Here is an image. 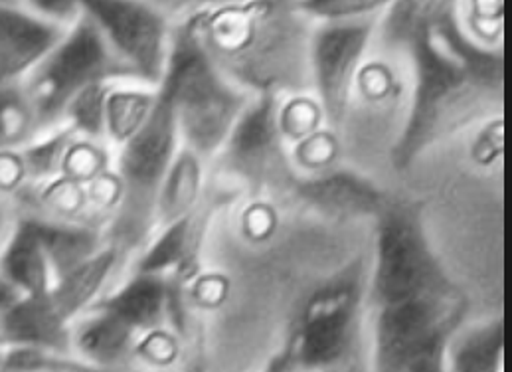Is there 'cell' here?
Returning a JSON list of instances; mask_svg holds the SVG:
<instances>
[{
	"label": "cell",
	"instance_id": "4",
	"mask_svg": "<svg viewBox=\"0 0 512 372\" xmlns=\"http://www.w3.org/2000/svg\"><path fill=\"white\" fill-rule=\"evenodd\" d=\"M431 262L418 228L406 216H392L378 244V293L390 305L418 297L431 278Z\"/></svg>",
	"mask_w": 512,
	"mask_h": 372
},
{
	"label": "cell",
	"instance_id": "8",
	"mask_svg": "<svg viewBox=\"0 0 512 372\" xmlns=\"http://www.w3.org/2000/svg\"><path fill=\"white\" fill-rule=\"evenodd\" d=\"M60 40V30L30 14L0 8V86L38 66Z\"/></svg>",
	"mask_w": 512,
	"mask_h": 372
},
{
	"label": "cell",
	"instance_id": "22",
	"mask_svg": "<svg viewBox=\"0 0 512 372\" xmlns=\"http://www.w3.org/2000/svg\"><path fill=\"white\" fill-rule=\"evenodd\" d=\"M32 109L26 97L18 95L14 90H0V145L14 143L32 125Z\"/></svg>",
	"mask_w": 512,
	"mask_h": 372
},
{
	"label": "cell",
	"instance_id": "3",
	"mask_svg": "<svg viewBox=\"0 0 512 372\" xmlns=\"http://www.w3.org/2000/svg\"><path fill=\"white\" fill-rule=\"evenodd\" d=\"M87 12L115 50L151 80L165 72V24L161 16L135 2H87Z\"/></svg>",
	"mask_w": 512,
	"mask_h": 372
},
{
	"label": "cell",
	"instance_id": "31",
	"mask_svg": "<svg viewBox=\"0 0 512 372\" xmlns=\"http://www.w3.org/2000/svg\"><path fill=\"white\" fill-rule=\"evenodd\" d=\"M22 175H24L22 159L8 151H2L0 153V188H12L18 185Z\"/></svg>",
	"mask_w": 512,
	"mask_h": 372
},
{
	"label": "cell",
	"instance_id": "15",
	"mask_svg": "<svg viewBox=\"0 0 512 372\" xmlns=\"http://www.w3.org/2000/svg\"><path fill=\"white\" fill-rule=\"evenodd\" d=\"M303 194L321 206L344 212H370L378 204V192L350 175H335L309 183L303 188Z\"/></svg>",
	"mask_w": 512,
	"mask_h": 372
},
{
	"label": "cell",
	"instance_id": "20",
	"mask_svg": "<svg viewBox=\"0 0 512 372\" xmlns=\"http://www.w3.org/2000/svg\"><path fill=\"white\" fill-rule=\"evenodd\" d=\"M107 90L101 82L91 84L78 93L70 105L68 113L74 119V125L87 135H99L105 123V103H107Z\"/></svg>",
	"mask_w": 512,
	"mask_h": 372
},
{
	"label": "cell",
	"instance_id": "14",
	"mask_svg": "<svg viewBox=\"0 0 512 372\" xmlns=\"http://www.w3.org/2000/svg\"><path fill=\"white\" fill-rule=\"evenodd\" d=\"M111 268H113V254L105 252L93 260H87L86 264H82L80 268H76L74 272L60 279L56 289L48 293L56 311L64 319L74 315L93 297V293L99 289V285L103 283V279L109 274Z\"/></svg>",
	"mask_w": 512,
	"mask_h": 372
},
{
	"label": "cell",
	"instance_id": "24",
	"mask_svg": "<svg viewBox=\"0 0 512 372\" xmlns=\"http://www.w3.org/2000/svg\"><path fill=\"white\" fill-rule=\"evenodd\" d=\"M212 34L222 48L238 50L252 40V24L246 20L242 12L226 10L214 18Z\"/></svg>",
	"mask_w": 512,
	"mask_h": 372
},
{
	"label": "cell",
	"instance_id": "21",
	"mask_svg": "<svg viewBox=\"0 0 512 372\" xmlns=\"http://www.w3.org/2000/svg\"><path fill=\"white\" fill-rule=\"evenodd\" d=\"M190 246V222L188 218L176 220L171 230L161 238V242L153 248V252L143 262V272L153 274L167 266L178 264Z\"/></svg>",
	"mask_w": 512,
	"mask_h": 372
},
{
	"label": "cell",
	"instance_id": "1",
	"mask_svg": "<svg viewBox=\"0 0 512 372\" xmlns=\"http://www.w3.org/2000/svg\"><path fill=\"white\" fill-rule=\"evenodd\" d=\"M161 95L171 101L176 121L198 151L222 143L240 107L236 93L218 80L192 34L176 44Z\"/></svg>",
	"mask_w": 512,
	"mask_h": 372
},
{
	"label": "cell",
	"instance_id": "19",
	"mask_svg": "<svg viewBox=\"0 0 512 372\" xmlns=\"http://www.w3.org/2000/svg\"><path fill=\"white\" fill-rule=\"evenodd\" d=\"M131 333V327H127L121 319L105 311L99 319H95L82 329L78 345L91 359L113 361L127 347Z\"/></svg>",
	"mask_w": 512,
	"mask_h": 372
},
{
	"label": "cell",
	"instance_id": "29",
	"mask_svg": "<svg viewBox=\"0 0 512 372\" xmlns=\"http://www.w3.org/2000/svg\"><path fill=\"white\" fill-rule=\"evenodd\" d=\"M309 8H313V12L317 14H325V16H350V14H358V12H366L370 8H376L378 2H356V0H317V2H309Z\"/></svg>",
	"mask_w": 512,
	"mask_h": 372
},
{
	"label": "cell",
	"instance_id": "2",
	"mask_svg": "<svg viewBox=\"0 0 512 372\" xmlns=\"http://www.w3.org/2000/svg\"><path fill=\"white\" fill-rule=\"evenodd\" d=\"M111 68L107 40L89 18L38 64L30 82L32 113L52 117L60 113L87 86L97 84Z\"/></svg>",
	"mask_w": 512,
	"mask_h": 372
},
{
	"label": "cell",
	"instance_id": "9",
	"mask_svg": "<svg viewBox=\"0 0 512 372\" xmlns=\"http://www.w3.org/2000/svg\"><path fill=\"white\" fill-rule=\"evenodd\" d=\"M66 319L56 311L48 293L16 299L0 313V335L4 343L18 347H62Z\"/></svg>",
	"mask_w": 512,
	"mask_h": 372
},
{
	"label": "cell",
	"instance_id": "16",
	"mask_svg": "<svg viewBox=\"0 0 512 372\" xmlns=\"http://www.w3.org/2000/svg\"><path fill=\"white\" fill-rule=\"evenodd\" d=\"M155 103L139 92H111L105 103V125L115 141L127 143L147 123Z\"/></svg>",
	"mask_w": 512,
	"mask_h": 372
},
{
	"label": "cell",
	"instance_id": "27",
	"mask_svg": "<svg viewBox=\"0 0 512 372\" xmlns=\"http://www.w3.org/2000/svg\"><path fill=\"white\" fill-rule=\"evenodd\" d=\"M319 109L311 101L291 103L287 113L283 115V129L293 137H307L309 131L319 123Z\"/></svg>",
	"mask_w": 512,
	"mask_h": 372
},
{
	"label": "cell",
	"instance_id": "7",
	"mask_svg": "<svg viewBox=\"0 0 512 372\" xmlns=\"http://www.w3.org/2000/svg\"><path fill=\"white\" fill-rule=\"evenodd\" d=\"M435 321L426 299L412 297L394 303L380 323V349L384 369L398 372L433 353Z\"/></svg>",
	"mask_w": 512,
	"mask_h": 372
},
{
	"label": "cell",
	"instance_id": "33",
	"mask_svg": "<svg viewBox=\"0 0 512 372\" xmlns=\"http://www.w3.org/2000/svg\"><path fill=\"white\" fill-rule=\"evenodd\" d=\"M117 194H119V185L113 183L109 177L97 179V181L93 183V188H91L93 200H97V202H101V204L113 202V200L117 198Z\"/></svg>",
	"mask_w": 512,
	"mask_h": 372
},
{
	"label": "cell",
	"instance_id": "23",
	"mask_svg": "<svg viewBox=\"0 0 512 372\" xmlns=\"http://www.w3.org/2000/svg\"><path fill=\"white\" fill-rule=\"evenodd\" d=\"M68 135H56L50 141L38 143L36 147L28 149L22 159L24 173L34 177H44L54 173L58 167L64 165V157L68 153Z\"/></svg>",
	"mask_w": 512,
	"mask_h": 372
},
{
	"label": "cell",
	"instance_id": "11",
	"mask_svg": "<svg viewBox=\"0 0 512 372\" xmlns=\"http://www.w3.org/2000/svg\"><path fill=\"white\" fill-rule=\"evenodd\" d=\"M165 305V289L161 281L145 274L131 281L119 295H115L107 309L111 315L121 319L127 327L151 329L159 323Z\"/></svg>",
	"mask_w": 512,
	"mask_h": 372
},
{
	"label": "cell",
	"instance_id": "12",
	"mask_svg": "<svg viewBox=\"0 0 512 372\" xmlns=\"http://www.w3.org/2000/svg\"><path fill=\"white\" fill-rule=\"evenodd\" d=\"M38 240L46 252L50 268H54L62 278L91 260L95 236L82 228L48 226L32 222Z\"/></svg>",
	"mask_w": 512,
	"mask_h": 372
},
{
	"label": "cell",
	"instance_id": "25",
	"mask_svg": "<svg viewBox=\"0 0 512 372\" xmlns=\"http://www.w3.org/2000/svg\"><path fill=\"white\" fill-rule=\"evenodd\" d=\"M499 345H501V339H493L491 335H483L469 341L459 353L457 372L495 371Z\"/></svg>",
	"mask_w": 512,
	"mask_h": 372
},
{
	"label": "cell",
	"instance_id": "10",
	"mask_svg": "<svg viewBox=\"0 0 512 372\" xmlns=\"http://www.w3.org/2000/svg\"><path fill=\"white\" fill-rule=\"evenodd\" d=\"M2 278L16 291L40 297L50 293V262L38 240L32 222H26L14 234L4 258H2Z\"/></svg>",
	"mask_w": 512,
	"mask_h": 372
},
{
	"label": "cell",
	"instance_id": "30",
	"mask_svg": "<svg viewBox=\"0 0 512 372\" xmlns=\"http://www.w3.org/2000/svg\"><path fill=\"white\" fill-rule=\"evenodd\" d=\"M303 157L311 165H323L335 157V143L329 135H307L303 143Z\"/></svg>",
	"mask_w": 512,
	"mask_h": 372
},
{
	"label": "cell",
	"instance_id": "28",
	"mask_svg": "<svg viewBox=\"0 0 512 372\" xmlns=\"http://www.w3.org/2000/svg\"><path fill=\"white\" fill-rule=\"evenodd\" d=\"M46 202L60 212H74L82 206V188L72 179H64L50 186L44 194Z\"/></svg>",
	"mask_w": 512,
	"mask_h": 372
},
{
	"label": "cell",
	"instance_id": "5",
	"mask_svg": "<svg viewBox=\"0 0 512 372\" xmlns=\"http://www.w3.org/2000/svg\"><path fill=\"white\" fill-rule=\"evenodd\" d=\"M176 123L171 101L161 95L147 123L127 141L121 157V173L133 192L153 190L165 177L174 155Z\"/></svg>",
	"mask_w": 512,
	"mask_h": 372
},
{
	"label": "cell",
	"instance_id": "6",
	"mask_svg": "<svg viewBox=\"0 0 512 372\" xmlns=\"http://www.w3.org/2000/svg\"><path fill=\"white\" fill-rule=\"evenodd\" d=\"M366 40L368 28L362 24L331 26L317 38L315 70L331 117L342 115L352 74L366 48Z\"/></svg>",
	"mask_w": 512,
	"mask_h": 372
},
{
	"label": "cell",
	"instance_id": "17",
	"mask_svg": "<svg viewBox=\"0 0 512 372\" xmlns=\"http://www.w3.org/2000/svg\"><path fill=\"white\" fill-rule=\"evenodd\" d=\"M275 139V121L271 101H261L242 121L236 123L232 135V149L240 159L252 161L263 157Z\"/></svg>",
	"mask_w": 512,
	"mask_h": 372
},
{
	"label": "cell",
	"instance_id": "36",
	"mask_svg": "<svg viewBox=\"0 0 512 372\" xmlns=\"http://www.w3.org/2000/svg\"><path fill=\"white\" fill-rule=\"evenodd\" d=\"M2 343H4V341H2V335H0V345H2Z\"/></svg>",
	"mask_w": 512,
	"mask_h": 372
},
{
	"label": "cell",
	"instance_id": "34",
	"mask_svg": "<svg viewBox=\"0 0 512 372\" xmlns=\"http://www.w3.org/2000/svg\"><path fill=\"white\" fill-rule=\"evenodd\" d=\"M366 78V82H362L364 90L374 95H384L388 92V76L386 72H380L378 68H372L366 72V76H362V80Z\"/></svg>",
	"mask_w": 512,
	"mask_h": 372
},
{
	"label": "cell",
	"instance_id": "35",
	"mask_svg": "<svg viewBox=\"0 0 512 372\" xmlns=\"http://www.w3.org/2000/svg\"><path fill=\"white\" fill-rule=\"evenodd\" d=\"M16 299H18V291L0 276V313L8 309Z\"/></svg>",
	"mask_w": 512,
	"mask_h": 372
},
{
	"label": "cell",
	"instance_id": "13",
	"mask_svg": "<svg viewBox=\"0 0 512 372\" xmlns=\"http://www.w3.org/2000/svg\"><path fill=\"white\" fill-rule=\"evenodd\" d=\"M323 311H317L309 325L303 331L301 355L311 365L329 363L341 353L346 337V309L335 299L321 305Z\"/></svg>",
	"mask_w": 512,
	"mask_h": 372
},
{
	"label": "cell",
	"instance_id": "18",
	"mask_svg": "<svg viewBox=\"0 0 512 372\" xmlns=\"http://www.w3.org/2000/svg\"><path fill=\"white\" fill-rule=\"evenodd\" d=\"M200 190V165L192 153H182L172 165L169 181L163 190L161 212L167 220H178L192 206Z\"/></svg>",
	"mask_w": 512,
	"mask_h": 372
},
{
	"label": "cell",
	"instance_id": "26",
	"mask_svg": "<svg viewBox=\"0 0 512 372\" xmlns=\"http://www.w3.org/2000/svg\"><path fill=\"white\" fill-rule=\"evenodd\" d=\"M101 165H103V159L97 149H93L89 145H78V147L68 149L62 169L66 171L68 179L82 183V181L95 179Z\"/></svg>",
	"mask_w": 512,
	"mask_h": 372
},
{
	"label": "cell",
	"instance_id": "32",
	"mask_svg": "<svg viewBox=\"0 0 512 372\" xmlns=\"http://www.w3.org/2000/svg\"><path fill=\"white\" fill-rule=\"evenodd\" d=\"M503 153V127L497 131V135H493V127L487 131V135L481 137V141L475 147V157L483 163L489 165L493 161V157Z\"/></svg>",
	"mask_w": 512,
	"mask_h": 372
}]
</instances>
